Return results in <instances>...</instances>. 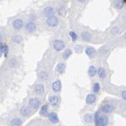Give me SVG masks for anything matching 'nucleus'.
<instances>
[{"instance_id": "f257e3e1", "label": "nucleus", "mask_w": 126, "mask_h": 126, "mask_svg": "<svg viewBox=\"0 0 126 126\" xmlns=\"http://www.w3.org/2000/svg\"><path fill=\"white\" fill-rule=\"evenodd\" d=\"M53 47L55 50L60 52V51L64 49V47H65V44H64V42H63V40H61V39H56L53 43Z\"/></svg>"}, {"instance_id": "f03ea898", "label": "nucleus", "mask_w": 126, "mask_h": 126, "mask_svg": "<svg viewBox=\"0 0 126 126\" xmlns=\"http://www.w3.org/2000/svg\"><path fill=\"white\" fill-rule=\"evenodd\" d=\"M59 23L58 18L55 15H51V16L47 17V24L48 25L49 27H56Z\"/></svg>"}, {"instance_id": "7ed1b4c3", "label": "nucleus", "mask_w": 126, "mask_h": 126, "mask_svg": "<svg viewBox=\"0 0 126 126\" xmlns=\"http://www.w3.org/2000/svg\"><path fill=\"white\" fill-rule=\"evenodd\" d=\"M29 106L30 107H32V109H38L40 107V100L38 97H32L29 101Z\"/></svg>"}, {"instance_id": "20e7f679", "label": "nucleus", "mask_w": 126, "mask_h": 126, "mask_svg": "<svg viewBox=\"0 0 126 126\" xmlns=\"http://www.w3.org/2000/svg\"><path fill=\"white\" fill-rule=\"evenodd\" d=\"M85 53L90 58H93L96 56V54H97V50L91 46H88L86 48H85Z\"/></svg>"}, {"instance_id": "39448f33", "label": "nucleus", "mask_w": 126, "mask_h": 126, "mask_svg": "<svg viewBox=\"0 0 126 126\" xmlns=\"http://www.w3.org/2000/svg\"><path fill=\"white\" fill-rule=\"evenodd\" d=\"M114 110V105L112 104H105L104 106H102L101 107V112L104 114H109Z\"/></svg>"}, {"instance_id": "423d86ee", "label": "nucleus", "mask_w": 126, "mask_h": 126, "mask_svg": "<svg viewBox=\"0 0 126 126\" xmlns=\"http://www.w3.org/2000/svg\"><path fill=\"white\" fill-rule=\"evenodd\" d=\"M47 117H48L49 122L52 123V124H58L59 123L58 115H57V114H56V112H51V113H48Z\"/></svg>"}, {"instance_id": "0eeeda50", "label": "nucleus", "mask_w": 126, "mask_h": 126, "mask_svg": "<svg viewBox=\"0 0 126 126\" xmlns=\"http://www.w3.org/2000/svg\"><path fill=\"white\" fill-rule=\"evenodd\" d=\"M25 29H26V31L28 32H30V33H32V32H34L35 31H36L37 25L34 22H32V21H30V22H27L26 25H25Z\"/></svg>"}, {"instance_id": "6e6552de", "label": "nucleus", "mask_w": 126, "mask_h": 126, "mask_svg": "<svg viewBox=\"0 0 126 126\" xmlns=\"http://www.w3.org/2000/svg\"><path fill=\"white\" fill-rule=\"evenodd\" d=\"M62 90V82L60 80H56L52 83V90L54 92H59Z\"/></svg>"}, {"instance_id": "1a4fd4ad", "label": "nucleus", "mask_w": 126, "mask_h": 126, "mask_svg": "<svg viewBox=\"0 0 126 126\" xmlns=\"http://www.w3.org/2000/svg\"><path fill=\"white\" fill-rule=\"evenodd\" d=\"M39 114H40V116H47V114H48V104L47 103L44 104L40 107Z\"/></svg>"}, {"instance_id": "9d476101", "label": "nucleus", "mask_w": 126, "mask_h": 126, "mask_svg": "<svg viewBox=\"0 0 126 126\" xmlns=\"http://www.w3.org/2000/svg\"><path fill=\"white\" fill-rule=\"evenodd\" d=\"M23 26V21L22 19H16L13 22V27L15 30H21Z\"/></svg>"}, {"instance_id": "9b49d317", "label": "nucleus", "mask_w": 126, "mask_h": 126, "mask_svg": "<svg viewBox=\"0 0 126 126\" xmlns=\"http://www.w3.org/2000/svg\"><path fill=\"white\" fill-rule=\"evenodd\" d=\"M97 100V97H96V95L95 93H91V94H89L86 97V103L88 105H92L94 104L95 102Z\"/></svg>"}, {"instance_id": "f8f14e48", "label": "nucleus", "mask_w": 126, "mask_h": 126, "mask_svg": "<svg viewBox=\"0 0 126 126\" xmlns=\"http://www.w3.org/2000/svg\"><path fill=\"white\" fill-rule=\"evenodd\" d=\"M34 92L36 93L37 95H41L45 92V88L42 84H37L34 88Z\"/></svg>"}, {"instance_id": "ddd939ff", "label": "nucleus", "mask_w": 126, "mask_h": 126, "mask_svg": "<svg viewBox=\"0 0 126 126\" xmlns=\"http://www.w3.org/2000/svg\"><path fill=\"white\" fill-rule=\"evenodd\" d=\"M97 69L96 68V66L94 65H90L88 69V75L90 76V77H95V76L97 75Z\"/></svg>"}, {"instance_id": "4468645a", "label": "nucleus", "mask_w": 126, "mask_h": 126, "mask_svg": "<svg viewBox=\"0 0 126 126\" xmlns=\"http://www.w3.org/2000/svg\"><path fill=\"white\" fill-rule=\"evenodd\" d=\"M49 103L51 104V106L53 107H57L59 104V97L57 96H50L49 97Z\"/></svg>"}, {"instance_id": "2eb2a0df", "label": "nucleus", "mask_w": 126, "mask_h": 126, "mask_svg": "<svg viewBox=\"0 0 126 126\" xmlns=\"http://www.w3.org/2000/svg\"><path fill=\"white\" fill-rule=\"evenodd\" d=\"M80 38L82 39V40H84V41L86 42H89L91 40V34L90 33V32H82L81 33H80Z\"/></svg>"}, {"instance_id": "dca6fc26", "label": "nucleus", "mask_w": 126, "mask_h": 126, "mask_svg": "<svg viewBox=\"0 0 126 126\" xmlns=\"http://www.w3.org/2000/svg\"><path fill=\"white\" fill-rule=\"evenodd\" d=\"M108 124V117L105 116V115H101L97 123V126H106Z\"/></svg>"}, {"instance_id": "f3484780", "label": "nucleus", "mask_w": 126, "mask_h": 126, "mask_svg": "<svg viewBox=\"0 0 126 126\" xmlns=\"http://www.w3.org/2000/svg\"><path fill=\"white\" fill-rule=\"evenodd\" d=\"M20 113H21V114H22V116H29L30 114H31V113H32V111H31V109H30L28 107H22V108H21V110H20Z\"/></svg>"}, {"instance_id": "a211bd4d", "label": "nucleus", "mask_w": 126, "mask_h": 126, "mask_svg": "<svg viewBox=\"0 0 126 126\" xmlns=\"http://www.w3.org/2000/svg\"><path fill=\"white\" fill-rule=\"evenodd\" d=\"M43 13L44 15H46V16H51V15H54V13H55V11H54V8L51 7V6H47V7L44 8L43 10Z\"/></svg>"}, {"instance_id": "6ab92c4d", "label": "nucleus", "mask_w": 126, "mask_h": 126, "mask_svg": "<svg viewBox=\"0 0 126 126\" xmlns=\"http://www.w3.org/2000/svg\"><path fill=\"white\" fill-rule=\"evenodd\" d=\"M124 4H125V2H124V0H114V7L118 10H121L122 8H124Z\"/></svg>"}, {"instance_id": "aec40b11", "label": "nucleus", "mask_w": 126, "mask_h": 126, "mask_svg": "<svg viewBox=\"0 0 126 126\" xmlns=\"http://www.w3.org/2000/svg\"><path fill=\"white\" fill-rule=\"evenodd\" d=\"M65 69H66V65H65V63H58L57 66H56V72L59 73L60 74H63V73L65 72Z\"/></svg>"}, {"instance_id": "412c9836", "label": "nucleus", "mask_w": 126, "mask_h": 126, "mask_svg": "<svg viewBox=\"0 0 126 126\" xmlns=\"http://www.w3.org/2000/svg\"><path fill=\"white\" fill-rule=\"evenodd\" d=\"M97 75H98V77H99L100 79H102V80L107 77V72L105 70V68L99 67L97 69Z\"/></svg>"}, {"instance_id": "4be33fe9", "label": "nucleus", "mask_w": 126, "mask_h": 126, "mask_svg": "<svg viewBox=\"0 0 126 126\" xmlns=\"http://www.w3.org/2000/svg\"><path fill=\"white\" fill-rule=\"evenodd\" d=\"M120 32H121V29H120L118 26H113L111 29H110V34L113 35V36L118 35V34L120 33Z\"/></svg>"}, {"instance_id": "5701e85b", "label": "nucleus", "mask_w": 126, "mask_h": 126, "mask_svg": "<svg viewBox=\"0 0 126 126\" xmlns=\"http://www.w3.org/2000/svg\"><path fill=\"white\" fill-rule=\"evenodd\" d=\"M10 124L12 126H21L22 124V122L20 118L16 117V118L13 119L12 121H11V123H10Z\"/></svg>"}, {"instance_id": "b1692460", "label": "nucleus", "mask_w": 126, "mask_h": 126, "mask_svg": "<svg viewBox=\"0 0 126 126\" xmlns=\"http://www.w3.org/2000/svg\"><path fill=\"white\" fill-rule=\"evenodd\" d=\"M100 89H101V86H100V83L98 81H96L93 85V88H92V90H93V93L95 94H97V93L100 91Z\"/></svg>"}, {"instance_id": "393cba45", "label": "nucleus", "mask_w": 126, "mask_h": 126, "mask_svg": "<svg viewBox=\"0 0 126 126\" xmlns=\"http://www.w3.org/2000/svg\"><path fill=\"white\" fill-rule=\"evenodd\" d=\"M84 121L86 123H89L90 124L91 122L94 121V114H87L84 115Z\"/></svg>"}, {"instance_id": "a878e982", "label": "nucleus", "mask_w": 126, "mask_h": 126, "mask_svg": "<svg viewBox=\"0 0 126 126\" xmlns=\"http://www.w3.org/2000/svg\"><path fill=\"white\" fill-rule=\"evenodd\" d=\"M72 55H73V50L71 48H67V49H65V51L63 53V58L66 60V59L69 58Z\"/></svg>"}, {"instance_id": "bb28decb", "label": "nucleus", "mask_w": 126, "mask_h": 126, "mask_svg": "<svg viewBox=\"0 0 126 126\" xmlns=\"http://www.w3.org/2000/svg\"><path fill=\"white\" fill-rule=\"evenodd\" d=\"M39 79H40V80H47V79H48L49 73H47V72H46V71H43V72H41V73H39Z\"/></svg>"}, {"instance_id": "cd10ccee", "label": "nucleus", "mask_w": 126, "mask_h": 126, "mask_svg": "<svg viewBox=\"0 0 126 126\" xmlns=\"http://www.w3.org/2000/svg\"><path fill=\"white\" fill-rule=\"evenodd\" d=\"M101 114H100V111H96L94 114V124L96 126H97V123H98V120H99Z\"/></svg>"}, {"instance_id": "c85d7f7f", "label": "nucleus", "mask_w": 126, "mask_h": 126, "mask_svg": "<svg viewBox=\"0 0 126 126\" xmlns=\"http://www.w3.org/2000/svg\"><path fill=\"white\" fill-rule=\"evenodd\" d=\"M98 52H99V54L101 55V56H105V55H107V54L108 53V48H107V47L103 46L100 47Z\"/></svg>"}, {"instance_id": "c756f323", "label": "nucleus", "mask_w": 126, "mask_h": 126, "mask_svg": "<svg viewBox=\"0 0 126 126\" xmlns=\"http://www.w3.org/2000/svg\"><path fill=\"white\" fill-rule=\"evenodd\" d=\"M22 40H23V39L20 35H15V36L13 37V41L15 42V43H21Z\"/></svg>"}, {"instance_id": "7c9ffc66", "label": "nucleus", "mask_w": 126, "mask_h": 126, "mask_svg": "<svg viewBox=\"0 0 126 126\" xmlns=\"http://www.w3.org/2000/svg\"><path fill=\"white\" fill-rule=\"evenodd\" d=\"M8 52H9V47L6 44H4V46H3V55L5 56V57L7 56Z\"/></svg>"}, {"instance_id": "2f4dec72", "label": "nucleus", "mask_w": 126, "mask_h": 126, "mask_svg": "<svg viewBox=\"0 0 126 126\" xmlns=\"http://www.w3.org/2000/svg\"><path fill=\"white\" fill-rule=\"evenodd\" d=\"M69 36L71 37V39H72V40H73V41H76V40H77V39H78L77 34H76L74 32H69Z\"/></svg>"}, {"instance_id": "473e14b6", "label": "nucleus", "mask_w": 126, "mask_h": 126, "mask_svg": "<svg viewBox=\"0 0 126 126\" xmlns=\"http://www.w3.org/2000/svg\"><path fill=\"white\" fill-rule=\"evenodd\" d=\"M82 51H83V46L82 45H77V46L75 47V52L77 54L82 53Z\"/></svg>"}, {"instance_id": "72a5a7b5", "label": "nucleus", "mask_w": 126, "mask_h": 126, "mask_svg": "<svg viewBox=\"0 0 126 126\" xmlns=\"http://www.w3.org/2000/svg\"><path fill=\"white\" fill-rule=\"evenodd\" d=\"M10 65L12 66V67H15V66L17 65V61L15 59H12L11 62H10Z\"/></svg>"}, {"instance_id": "f704fd0d", "label": "nucleus", "mask_w": 126, "mask_h": 126, "mask_svg": "<svg viewBox=\"0 0 126 126\" xmlns=\"http://www.w3.org/2000/svg\"><path fill=\"white\" fill-rule=\"evenodd\" d=\"M121 96H122V97H123V99L126 101V90H123V91H122Z\"/></svg>"}, {"instance_id": "c9c22d12", "label": "nucleus", "mask_w": 126, "mask_h": 126, "mask_svg": "<svg viewBox=\"0 0 126 126\" xmlns=\"http://www.w3.org/2000/svg\"><path fill=\"white\" fill-rule=\"evenodd\" d=\"M3 46H4V43L0 42V56H2L3 54Z\"/></svg>"}, {"instance_id": "e433bc0d", "label": "nucleus", "mask_w": 126, "mask_h": 126, "mask_svg": "<svg viewBox=\"0 0 126 126\" xmlns=\"http://www.w3.org/2000/svg\"><path fill=\"white\" fill-rule=\"evenodd\" d=\"M79 2H80V3H84V2H86V0H78Z\"/></svg>"}, {"instance_id": "4c0bfd02", "label": "nucleus", "mask_w": 126, "mask_h": 126, "mask_svg": "<svg viewBox=\"0 0 126 126\" xmlns=\"http://www.w3.org/2000/svg\"><path fill=\"white\" fill-rule=\"evenodd\" d=\"M124 39H125V40H126V33H125V34H124Z\"/></svg>"}, {"instance_id": "58836bf2", "label": "nucleus", "mask_w": 126, "mask_h": 126, "mask_svg": "<svg viewBox=\"0 0 126 126\" xmlns=\"http://www.w3.org/2000/svg\"><path fill=\"white\" fill-rule=\"evenodd\" d=\"M0 42H1V35H0Z\"/></svg>"}, {"instance_id": "ea45409f", "label": "nucleus", "mask_w": 126, "mask_h": 126, "mask_svg": "<svg viewBox=\"0 0 126 126\" xmlns=\"http://www.w3.org/2000/svg\"><path fill=\"white\" fill-rule=\"evenodd\" d=\"M124 2H125V3H126V0H124Z\"/></svg>"}]
</instances>
